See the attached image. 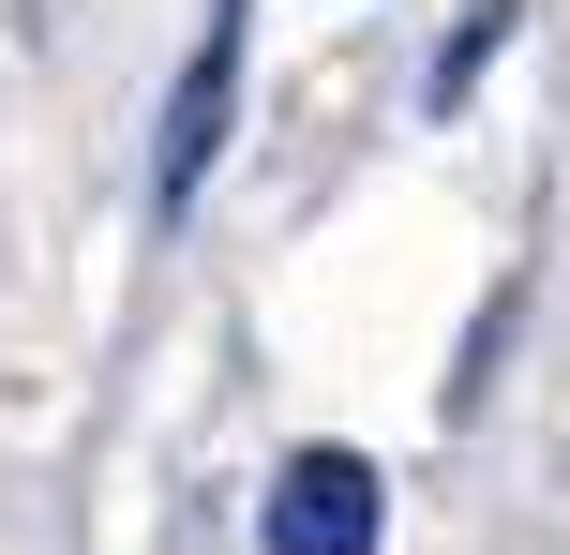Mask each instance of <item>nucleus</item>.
Masks as SVG:
<instances>
[{
    "label": "nucleus",
    "mask_w": 570,
    "mask_h": 555,
    "mask_svg": "<svg viewBox=\"0 0 570 555\" xmlns=\"http://www.w3.org/2000/svg\"><path fill=\"white\" fill-rule=\"evenodd\" d=\"M240 46H256V0H210V16H196V46H180L166 136H150V210H166V226L210 196V150H226V120H240Z\"/></svg>",
    "instance_id": "f257e3e1"
},
{
    "label": "nucleus",
    "mask_w": 570,
    "mask_h": 555,
    "mask_svg": "<svg viewBox=\"0 0 570 555\" xmlns=\"http://www.w3.org/2000/svg\"><path fill=\"white\" fill-rule=\"evenodd\" d=\"M375 526H391V496H375L361 450H285L271 496H256V541L271 555H375Z\"/></svg>",
    "instance_id": "f03ea898"
},
{
    "label": "nucleus",
    "mask_w": 570,
    "mask_h": 555,
    "mask_svg": "<svg viewBox=\"0 0 570 555\" xmlns=\"http://www.w3.org/2000/svg\"><path fill=\"white\" fill-rule=\"evenodd\" d=\"M511 16H525V0H481V16H465V46H435V76H421V90H435V120H451L465 90H481V60L511 46Z\"/></svg>",
    "instance_id": "7ed1b4c3"
}]
</instances>
